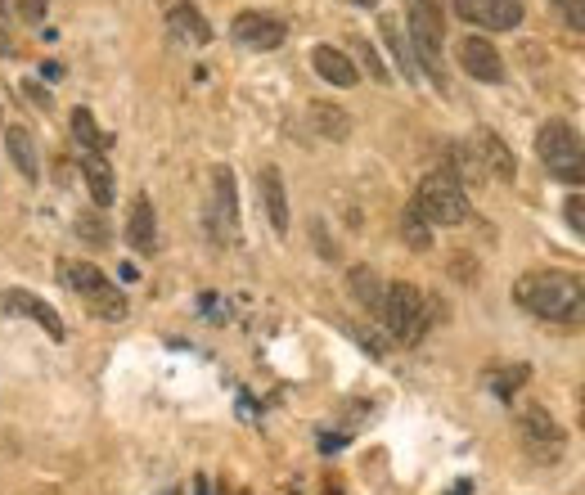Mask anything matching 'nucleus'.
Returning a JSON list of instances; mask_svg holds the SVG:
<instances>
[{"instance_id":"3","label":"nucleus","mask_w":585,"mask_h":495,"mask_svg":"<svg viewBox=\"0 0 585 495\" xmlns=\"http://www.w3.org/2000/svg\"><path fill=\"white\" fill-rule=\"evenodd\" d=\"M536 153L549 167L554 180H567V185H585V144L576 140V131L567 122H545L536 135Z\"/></svg>"},{"instance_id":"14","label":"nucleus","mask_w":585,"mask_h":495,"mask_svg":"<svg viewBox=\"0 0 585 495\" xmlns=\"http://www.w3.org/2000/svg\"><path fill=\"white\" fill-rule=\"evenodd\" d=\"M257 189H261V207H266V221L275 225V234L288 230V198H284V176L275 167H261L257 176Z\"/></svg>"},{"instance_id":"23","label":"nucleus","mask_w":585,"mask_h":495,"mask_svg":"<svg viewBox=\"0 0 585 495\" xmlns=\"http://www.w3.org/2000/svg\"><path fill=\"white\" fill-rule=\"evenodd\" d=\"M401 234H405V243H410L414 252H423V248H432V230H428V221H423L414 207H405V216H401Z\"/></svg>"},{"instance_id":"33","label":"nucleus","mask_w":585,"mask_h":495,"mask_svg":"<svg viewBox=\"0 0 585 495\" xmlns=\"http://www.w3.org/2000/svg\"><path fill=\"white\" fill-rule=\"evenodd\" d=\"M351 5H378V0H351Z\"/></svg>"},{"instance_id":"27","label":"nucleus","mask_w":585,"mask_h":495,"mask_svg":"<svg viewBox=\"0 0 585 495\" xmlns=\"http://www.w3.org/2000/svg\"><path fill=\"white\" fill-rule=\"evenodd\" d=\"M563 216H567V225H572V230L585 239V194H572V198H567V203H563Z\"/></svg>"},{"instance_id":"20","label":"nucleus","mask_w":585,"mask_h":495,"mask_svg":"<svg viewBox=\"0 0 585 495\" xmlns=\"http://www.w3.org/2000/svg\"><path fill=\"white\" fill-rule=\"evenodd\" d=\"M383 41H387V50H392L396 68H401V77H405V81H419V63H414V50L405 45L401 27H396L392 18H383Z\"/></svg>"},{"instance_id":"24","label":"nucleus","mask_w":585,"mask_h":495,"mask_svg":"<svg viewBox=\"0 0 585 495\" xmlns=\"http://www.w3.org/2000/svg\"><path fill=\"white\" fill-rule=\"evenodd\" d=\"M77 234L90 243V248H108V243H113V239H108V225H104V216H99V212L95 216L81 212L77 216Z\"/></svg>"},{"instance_id":"16","label":"nucleus","mask_w":585,"mask_h":495,"mask_svg":"<svg viewBox=\"0 0 585 495\" xmlns=\"http://www.w3.org/2000/svg\"><path fill=\"white\" fill-rule=\"evenodd\" d=\"M81 180H86L90 203H95V207H108V203H113L117 185H113V167H108L104 153H86V158H81Z\"/></svg>"},{"instance_id":"35","label":"nucleus","mask_w":585,"mask_h":495,"mask_svg":"<svg viewBox=\"0 0 585 495\" xmlns=\"http://www.w3.org/2000/svg\"><path fill=\"white\" fill-rule=\"evenodd\" d=\"M554 5H563V0H554Z\"/></svg>"},{"instance_id":"29","label":"nucleus","mask_w":585,"mask_h":495,"mask_svg":"<svg viewBox=\"0 0 585 495\" xmlns=\"http://www.w3.org/2000/svg\"><path fill=\"white\" fill-rule=\"evenodd\" d=\"M18 14L27 23H45V0H18Z\"/></svg>"},{"instance_id":"31","label":"nucleus","mask_w":585,"mask_h":495,"mask_svg":"<svg viewBox=\"0 0 585 495\" xmlns=\"http://www.w3.org/2000/svg\"><path fill=\"white\" fill-rule=\"evenodd\" d=\"M324 495H342V491H338V486H324Z\"/></svg>"},{"instance_id":"15","label":"nucleus","mask_w":585,"mask_h":495,"mask_svg":"<svg viewBox=\"0 0 585 495\" xmlns=\"http://www.w3.org/2000/svg\"><path fill=\"white\" fill-rule=\"evenodd\" d=\"M311 68L320 72L329 86H342V90L356 86V77H360L356 63H351L342 50H333V45H315V50H311Z\"/></svg>"},{"instance_id":"7","label":"nucleus","mask_w":585,"mask_h":495,"mask_svg":"<svg viewBox=\"0 0 585 495\" xmlns=\"http://www.w3.org/2000/svg\"><path fill=\"white\" fill-rule=\"evenodd\" d=\"M518 432H522V441H527L531 455L545 459V464H554V459L563 455V428L554 423V414H549L545 405H531V410H522Z\"/></svg>"},{"instance_id":"19","label":"nucleus","mask_w":585,"mask_h":495,"mask_svg":"<svg viewBox=\"0 0 585 495\" xmlns=\"http://www.w3.org/2000/svg\"><path fill=\"white\" fill-rule=\"evenodd\" d=\"M347 284H351L356 302L365 306L369 315H378V311H383V293H387V284H383V279H378L369 266H356V270H351V275H347Z\"/></svg>"},{"instance_id":"9","label":"nucleus","mask_w":585,"mask_h":495,"mask_svg":"<svg viewBox=\"0 0 585 495\" xmlns=\"http://www.w3.org/2000/svg\"><path fill=\"white\" fill-rule=\"evenodd\" d=\"M455 14L486 32H513L522 23V0H455Z\"/></svg>"},{"instance_id":"2","label":"nucleus","mask_w":585,"mask_h":495,"mask_svg":"<svg viewBox=\"0 0 585 495\" xmlns=\"http://www.w3.org/2000/svg\"><path fill=\"white\" fill-rule=\"evenodd\" d=\"M414 212L423 216L428 225H459L468 216V194L450 171H428L414 189Z\"/></svg>"},{"instance_id":"12","label":"nucleus","mask_w":585,"mask_h":495,"mask_svg":"<svg viewBox=\"0 0 585 495\" xmlns=\"http://www.w3.org/2000/svg\"><path fill=\"white\" fill-rule=\"evenodd\" d=\"M126 243H131L140 257H153L158 252V221H153V203L149 198H135L131 216H126Z\"/></svg>"},{"instance_id":"25","label":"nucleus","mask_w":585,"mask_h":495,"mask_svg":"<svg viewBox=\"0 0 585 495\" xmlns=\"http://www.w3.org/2000/svg\"><path fill=\"white\" fill-rule=\"evenodd\" d=\"M527 378V365H513V369H500V374H491V392L495 396H513L518 392V383Z\"/></svg>"},{"instance_id":"21","label":"nucleus","mask_w":585,"mask_h":495,"mask_svg":"<svg viewBox=\"0 0 585 495\" xmlns=\"http://www.w3.org/2000/svg\"><path fill=\"white\" fill-rule=\"evenodd\" d=\"M311 122H315V131L329 135V140H347V131H351V117L333 104H311Z\"/></svg>"},{"instance_id":"10","label":"nucleus","mask_w":585,"mask_h":495,"mask_svg":"<svg viewBox=\"0 0 585 495\" xmlns=\"http://www.w3.org/2000/svg\"><path fill=\"white\" fill-rule=\"evenodd\" d=\"M459 68L477 81H491V86L504 81V59L486 36H464V41H459Z\"/></svg>"},{"instance_id":"8","label":"nucleus","mask_w":585,"mask_h":495,"mask_svg":"<svg viewBox=\"0 0 585 495\" xmlns=\"http://www.w3.org/2000/svg\"><path fill=\"white\" fill-rule=\"evenodd\" d=\"M230 36L239 45H248V50H275V45H284L288 23L275 14H261V9H243L230 23Z\"/></svg>"},{"instance_id":"34","label":"nucleus","mask_w":585,"mask_h":495,"mask_svg":"<svg viewBox=\"0 0 585 495\" xmlns=\"http://www.w3.org/2000/svg\"><path fill=\"white\" fill-rule=\"evenodd\" d=\"M0 9H5V0H0Z\"/></svg>"},{"instance_id":"22","label":"nucleus","mask_w":585,"mask_h":495,"mask_svg":"<svg viewBox=\"0 0 585 495\" xmlns=\"http://www.w3.org/2000/svg\"><path fill=\"white\" fill-rule=\"evenodd\" d=\"M72 135H77V140L86 144V153L108 149V135L99 131V122L90 117V108H72Z\"/></svg>"},{"instance_id":"32","label":"nucleus","mask_w":585,"mask_h":495,"mask_svg":"<svg viewBox=\"0 0 585 495\" xmlns=\"http://www.w3.org/2000/svg\"><path fill=\"white\" fill-rule=\"evenodd\" d=\"M450 495H468V486H455V491H450Z\"/></svg>"},{"instance_id":"17","label":"nucleus","mask_w":585,"mask_h":495,"mask_svg":"<svg viewBox=\"0 0 585 495\" xmlns=\"http://www.w3.org/2000/svg\"><path fill=\"white\" fill-rule=\"evenodd\" d=\"M167 23H171V32H180L185 41H194V45L212 41V27H207V18L198 14L189 0H167Z\"/></svg>"},{"instance_id":"5","label":"nucleus","mask_w":585,"mask_h":495,"mask_svg":"<svg viewBox=\"0 0 585 495\" xmlns=\"http://www.w3.org/2000/svg\"><path fill=\"white\" fill-rule=\"evenodd\" d=\"M63 275H68L72 293L86 297L90 315H99V320H108V324L126 320V311H131V306H126V293L117 284H108V279L99 275L90 261H68V266H63Z\"/></svg>"},{"instance_id":"13","label":"nucleus","mask_w":585,"mask_h":495,"mask_svg":"<svg viewBox=\"0 0 585 495\" xmlns=\"http://www.w3.org/2000/svg\"><path fill=\"white\" fill-rule=\"evenodd\" d=\"M473 158L482 162V167L491 171V176H500V180H513V176H518V167H513L509 144H504L495 131H486V126L473 135Z\"/></svg>"},{"instance_id":"11","label":"nucleus","mask_w":585,"mask_h":495,"mask_svg":"<svg viewBox=\"0 0 585 495\" xmlns=\"http://www.w3.org/2000/svg\"><path fill=\"white\" fill-rule=\"evenodd\" d=\"M0 302H5V311H9V315H27V320H36L45 333H50V338H63V320H59V311H54L50 302H41L36 293H27V288H9V293L0 297Z\"/></svg>"},{"instance_id":"6","label":"nucleus","mask_w":585,"mask_h":495,"mask_svg":"<svg viewBox=\"0 0 585 495\" xmlns=\"http://www.w3.org/2000/svg\"><path fill=\"white\" fill-rule=\"evenodd\" d=\"M207 230L216 243L239 239V194H234V171L216 167L212 171V207H207Z\"/></svg>"},{"instance_id":"1","label":"nucleus","mask_w":585,"mask_h":495,"mask_svg":"<svg viewBox=\"0 0 585 495\" xmlns=\"http://www.w3.org/2000/svg\"><path fill=\"white\" fill-rule=\"evenodd\" d=\"M513 302L531 311L536 320L563 324V329H581L585 324V284L567 270H527L513 284Z\"/></svg>"},{"instance_id":"28","label":"nucleus","mask_w":585,"mask_h":495,"mask_svg":"<svg viewBox=\"0 0 585 495\" xmlns=\"http://www.w3.org/2000/svg\"><path fill=\"white\" fill-rule=\"evenodd\" d=\"M563 18H567V27H572V32H585V0H563Z\"/></svg>"},{"instance_id":"26","label":"nucleus","mask_w":585,"mask_h":495,"mask_svg":"<svg viewBox=\"0 0 585 495\" xmlns=\"http://www.w3.org/2000/svg\"><path fill=\"white\" fill-rule=\"evenodd\" d=\"M356 54L365 59V68H369V77H374V81H387V77H392V72L383 68V59H378V50H374L369 41H356Z\"/></svg>"},{"instance_id":"30","label":"nucleus","mask_w":585,"mask_h":495,"mask_svg":"<svg viewBox=\"0 0 585 495\" xmlns=\"http://www.w3.org/2000/svg\"><path fill=\"white\" fill-rule=\"evenodd\" d=\"M581 428H585V392H581Z\"/></svg>"},{"instance_id":"18","label":"nucleus","mask_w":585,"mask_h":495,"mask_svg":"<svg viewBox=\"0 0 585 495\" xmlns=\"http://www.w3.org/2000/svg\"><path fill=\"white\" fill-rule=\"evenodd\" d=\"M5 144H9V158H14V167L23 171V180H36V176H41V158H36L32 131H23V126H9V131H5Z\"/></svg>"},{"instance_id":"4","label":"nucleus","mask_w":585,"mask_h":495,"mask_svg":"<svg viewBox=\"0 0 585 495\" xmlns=\"http://www.w3.org/2000/svg\"><path fill=\"white\" fill-rule=\"evenodd\" d=\"M378 320H383V329L396 342H419L423 329H428V302H423V293L414 284H387Z\"/></svg>"}]
</instances>
